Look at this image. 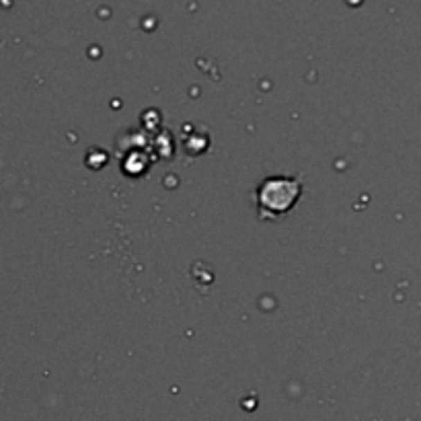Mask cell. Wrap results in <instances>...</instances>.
<instances>
[{"label": "cell", "mask_w": 421, "mask_h": 421, "mask_svg": "<svg viewBox=\"0 0 421 421\" xmlns=\"http://www.w3.org/2000/svg\"><path fill=\"white\" fill-rule=\"evenodd\" d=\"M301 183L288 177H271L259 187V212L261 216H282L298 201Z\"/></svg>", "instance_id": "6da1fadb"}]
</instances>
